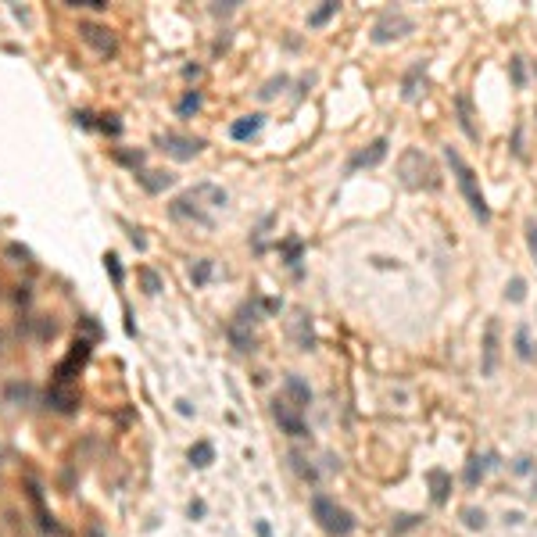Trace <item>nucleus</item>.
Instances as JSON below:
<instances>
[{"instance_id": "1", "label": "nucleus", "mask_w": 537, "mask_h": 537, "mask_svg": "<svg viewBox=\"0 0 537 537\" xmlns=\"http://www.w3.org/2000/svg\"><path fill=\"white\" fill-rule=\"evenodd\" d=\"M226 204H230V194L223 190V186H215V183H197V186L183 190V194L169 204V215L176 218V223H194V226L211 230V226H215V215L223 211Z\"/></svg>"}, {"instance_id": "2", "label": "nucleus", "mask_w": 537, "mask_h": 537, "mask_svg": "<svg viewBox=\"0 0 537 537\" xmlns=\"http://www.w3.org/2000/svg\"><path fill=\"white\" fill-rule=\"evenodd\" d=\"M398 179L405 190H437L440 186V172L430 162V154H423L419 147H408L398 158Z\"/></svg>"}, {"instance_id": "3", "label": "nucleus", "mask_w": 537, "mask_h": 537, "mask_svg": "<svg viewBox=\"0 0 537 537\" xmlns=\"http://www.w3.org/2000/svg\"><path fill=\"white\" fill-rule=\"evenodd\" d=\"M312 519L319 523L326 533H333V537H347V533H355V526H358L355 512H347L344 505H337L330 494H319V491L312 494Z\"/></svg>"}, {"instance_id": "4", "label": "nucleus", "mask_w": 537, "mask_h": 537, "mask_svg": "<svg viewBox=\"0 0 537 537\" xmlns=\"http://www.w3.org/2000/svg\"><path fill=\"white\" fill-rule=\"evenodd\" d=\"M445 158H448V165H452V172H455V179H459V190H462V197H466L469 211L477 215L480 223H487V218H491V208H487V201H484V194H480L477 172H473V169L462 162V154H459L455 147H445Z\"/></svg>"}, {"instance_id": "5", "label": "nucleus", "mask_w": 537, "mask_h": 537, "mask_svg": "<svg viewBox=\"0 0 537 537\" xmlns=\"http://www.w3.org/2000/svg\"><path fill=\"white\" fill-rule=\"evenodd\" d=\"M258 323V305L255 301H244L233 315V323H230V340L237 351H255V337H251V330H255Z\"/></svg>"}, {"instance_id": "6", "label": "nucleus", "mask_w": 537, "mask_h": 537, "mask_svg": "<svg viewBox=\"0 0 537 537\" xmlns=\"http://www.w3.org/2000/svg\"><path fill=\"white\" fill-rule=\"evenodd\" d=\"M158 144H162V151L169 158H176V162H190V158H197L204 151V140L201 137H183V133H162V137H158Z\"/></svg>"}, {"instance_id": "7", "label": "nucleus", "mask_w": 537, "mask_h": 537, "mask_svg": "<svg viewBox=\"0 0 537 537\" xmlns=\"http://www.w3.org/2000/svg\"><path fill=\"white\" fill-rule=\"evenodd\" d=\"M405 33H412V18H405L401 11H384L380 22L372 25V43H391L401 40Z\"/></svg>"}, {"instance_id": "8", "label": "nucleus", "mask_w": 537, "mask_h": 537, "mask_svg": "<svg viewBox=\"0 0 537 537\" xmlns=\"http://www.w3.org/2000/svg\"><path fill=\"white\" fill-rule=\"evenodd\" d=\"M272 416H276V423H279V430L287 433V437H308V426H305V419H301V408H294L287 398H276L272 401Z\"/></svg>"}, {"instance_id": "9", "label": "nucleus", "mask_w": 537, "mask_h": 537, "mask_svg": "<svg viewBox=\"0 0 537 537\" xmlns=\"http://www.w3.org/2000/svg\"><path fill=\"white\" fill-rule=\"evenodd\" d=\"M79 36L97 50L101 57H111L115 50H118V43H115V33L108 25H101V22H79Z\"/></svg>"}, {"instance_id": "10", "label": "nucleus", "mask_w": 537, "mask_h": 537, "mask_svg": "<svg viewBox=\"0 0 537 537\" xmlns=\"http://www.w3.org/2000/svg\"><path fill=\"white\" fill-rule=\"evenodd\" d=\"M498 351H501V330H498V319H491L484 326V351H480V372L484 376L498 372Z\"/></svg>"}, {"instance_id": "11", "label": "nucleus", "mask_w": 537, "mask_h": 537, "mask_svg": "<svg viewBox=\"0 0 537 537\" xmlns=\"http://www.w3.org/2000/svg\"><path fill=\"white\" fill-rule=\"evenodd\" d=\"M287 333H291V340H294V347H298V351H312V347H315V333H312V315H308L305 308H294V319L287 323Z\"/></svg>"}, {"instance_id": "12", "label": "nucleus", "mask_w": 537, "mask_h": 537, "mask_svg": "<svg viewBox=\"0 0 537 537\" xmlns=\"http://www.w3.org/2000/svg\"><path fill=\"white\" fill-rule=\"evenodd\" d=\"M387 137H380V140H372L365 151H358L351 162H347V172H355V169H372V165H380L384 158H387Z\"/></svg>"}, {"instance_id": "13", "label": "nucleus", "mask_w": 537, "mask_h": 537, "mask_svg": "<svg viewBox=\"0 0 537 537\" xmlns=\"http://www.w3.org/2000/svg\"><path fill=\"white\" fill-rule=\"evenodd\" d=\"M47 405L54 408V412H76V405H79V394L72 391V387H57V384H50V391H47Z\"/></svg>"}, {"instance_id": "14", "label": "nucleus", "mask_w": 537, "mask_h": 537, "mask_svg": "<svg viewBox=\"0 0 537 537\" xmlns=\"http://www.w3.org/2000/svg\"><path fill=\"white\" fill-rule=\"evenodd\" d=\"M426 484H430V498H433V505H445V501L452 498V473H445V469H430V473H426Z\"/></svg>"}, {"instance_id": "15", "label": "nucleus", "mask_w": 537, "mask_h": 537, "mask_svg": "<svg viewBox=\"0 0 537 537\" xmlns=\"http://www.w3.org/2000/svg\"><path fill=\"white\" fill-rule=\"evenodd\" d=\"M491 466H494V455H469V462H466V469H462L466 487H477V484L487 477Z\"/></svg>"}, {"instance_id": "16", "label": "nucleus", "mask_w": 537, "mask_h": 537, "mask_svg": "<svg viewBox=\"0 0 537 537\" xmlns=\"http://www.w3.org/2000/svg\"><path fill=\"white\" fill-rule=\"evenodd\" d=\"M283 394H287V401L294 408H301V412L312 405V391H308V384L301 380V376H287V380H283Z\"/></svg>"}, {"instance_id": "17", "label": "nucleus", "mask_w": 537, "mask_h": 537, "mask_svg": "<svg viewBox=\"0 0 537 537\" xmlns=\"http://www.w3.org/2000/svg\"><path fill=\"white\" fill-rule=\"evenodd\" d=\"M265 125V115H244V118H237L233 125H230V137L233 140H251V137H258V130Z\"/></svg>"}, {"instance_id": "18", "label": "nucleus", "mask_w": 537, "mask_h": 537, "mask_svg": "<svg viewBox=\"0 0 537 537\" xmlns=\"http://www.w3.org/2000/svg\"><path fill=\"white\" fill-rule=\"evenodd\" d=\"M423 76H426V61H416V65L405 72V79H401V97H405V101H416V97H419Z\"/></svg>"}, {"instance_id": "19", "label": "nucleus", "mask_w": 537, "mask_h": 537, "mask_svg": "<svg viewBox=\"0 0 537 537\" xmlns=\"http://www.w3.org/2000/svg\"><path fill=\"white\" fill-rule=\"evenodd\" d=\"M137 179H140V186L147 194H162V190H169L172 186V176L169 172H151V169H140L137 172Z\"/></svg>"}, {"instance_id": "20", "label": "nucleus", "mask_w": 537, "mask_h": 537, "mask_svg": "<svg viewBox=\"0 0 537 537\" xmlns=\"http://www.w3.org/2000/svg\"><path fill=\"white\" fill-rule=\"evenodd\" d=\"M186 459H190V466L194 469H208L211 462H215V448L208 445V440H197V445L186 452Z\"/></svg>"}, {"instance_id": "21", "label": "nucleus", "mask_w": 537, "mask_h": 537, "mask_svg": "<svg viewBox=\"0 0 537 537\" xmlns=\"http://www.w3.org/2000/svg\"><path fill=\"white\" fill-rule=\"evenodd\" d=\"M455 108H459V125L469 140H480L477 125H473V108H469V97H455Z\"/></svg>"}, {"instance_id": "22", "label": "nucleus", "mask_w": 537, "mask_h": 537, "mask_svg": "<svg viewBox=\"0 0 537 537\" xmlns=\"http://www.w3.org/2000/svg\"><path fill=\"white\" fill-rule=\"evenodd\" d=\"M201 101H204V97H201V90H186V93H183V101L176 104V115H179V118L197 115V111H201Z\"/></svg>"}, {"instance_id": "23", "label": "nucleus", "mask_w": 537, "mask_h": 537, "mask_svg": "<svg viewBox=\"0 0 537 537\" xmlns=\"http://www.w3.org/2000/svg\"><path fill=\"white\" fill-rule=\"evenodd\" d=\"M340 11V4H337V0H326V4L323 8H315L312 15H308V29H319V25H326L333 15Z\"/></svg>"}, {"instance_id": "24", "label": "nucleus", "mask_w": 537, "mask_h": 537, "mask_svg": "<svg viewBox=\"0 0 537 537\" xmlns=\"http://www.w3.org/2000/svg\"><path fill=\"white\" fill-rule=\"evenodd\" d=\"M516 355H519L523 362H530V358H533V344H530V326H519V330H516Z\"/></svg>"}, {"instance_id": "25", "label": "nucleus", "mask_w": 537, "mask_h": 537, "mask_svg": "<svg viewBox=\"0 0 537 537\" xmlns=\"http://www.w3.org/2000/svg\"><path fill=\"white\" fill-rule=\"evenodd\" d=\"M462 523H466L469 530H484V526H487V512H484V509H473V505H466V509H462Z\"/></svg>"}, {"instance_id": "26", "label": "nucleus", "mask_w": 537, "mask_h": 537, "mask_svg": "<svg viewBox=\"0 0 537 537\" xmlns=\"http://www.w3.org/2000/svg\"><path fill=\"white\" fill-rule=\"evenodd\" d=\"M211 272H215V262H211V258H201V262L190 269V279H194V287H204V283L211 279Z\"/></svg>"}, {"instance_id": "27", "label": "nucleus", "mask_w": 537, "mask_h": 537, "mask_svg": "<svg viewBox=\"0 0 537 537\" xmlns=\"http://www.w3.org/2000/svg\"><path fill=\"white\" fill-rule=\"evenodd\" d=\"M301 251H305V244H301L298 237L283 240V258H287V265H294V269H298V262H301Z\"/></svg>"}, {"instance_id": "28", "label": "nucleus", "mask_w": 537, "mask_h": 537, "mask_svg": "<svg viewBox=\"0 0 537 537\" xmlns=\"http://www.w3.org/2000/svg\"><path fill=\"white\" fill-rule=\"evenodd\" d=\"M291 466H294V473H298V477H301V480H312V484H315V480H319V473H315V466H305V459H301L298 452L291 455Z\"/></svg>"}, {"instance_id": "29", "label": "nucleus", "mask_w": 537, "mask_h": 537, "mask_svg": "<svg viewBox=\"0 0 537 537\" xmlns=\"http://www.w3.org/2000/svg\"><path fill=\"white\" fill-rule=\"evenodd\" d=\"M104 269L111 272V283H115V287H122L125 272H122V265H118V255H111V251H108V255H104Z\"/></svg>"}, {"instance_id": "30", "label": "nucleus", "mask_w": 537, "mask_h": 537, "mask_svg": "<svg viewBox=\"0 0 537 537\" xmlns=\"http://www.w3.org/2000/svg\"><path fill=\"white\" fill-rule=\"evenodd\" d=\"M140 279H144V291L154 298L158 291H162V279H158V272L154 269H140Z\"/></svg>"}, {"instance_id": "31", "label": "nucleus", "mask_w": 537, "mask_h": 537, "mask_svg": "<svg viewBox=\"0 0 537 537\" xmlns=\"http://www.w3.org/2000/svg\"><path fill=\"white\" fill-rule=\"evenodd\" d=\"M115 158H118L122 165H133V169L144 165V151H137V154H133V151H115Z\"/></svg>"}, {"instance_id": "32", "label": "nucleus", "mask_w": 537, "mask_h": 537, "mask_svg": "<svg viewBox=\"0 0 537 537\" xmlns=\"http://www.w3.org/2000/svg\"><path fill=\"white\" fill-rule=\"evenodd\" d=\"M283 86H287V79H283V76H279V79H269V83L258 90V97L269 101V97H276V90H283Z\"/></svg>"}, {"instance_id": "33", "label": "nucleus", "mask_w": 537, "mask_h": 537, "mask_svg": "<svg viewBox=\"0 0 537 537\" xmlns=\"http://www.w3.org/2000/svg\"><path fill=\"white\" fill-rule=\"evenodd\" d=\"M505 294H509V301H523L526 298V283L519 276H512V283H509V291H505Z\"/></svg>"}, {"instance_id": "34", "label": "nucleus", "mask_w": 537, "mask_h": 537, "mask_svg": "<svg viewBox=\"0 0 537 537\" xmlns=\"http://www.w3.org/2000/svg\"><path fill=\"white\" fill-rule=\"evenodd\" d=\"M509 69H512V83H516V86H523V83H526V69H523V57H512V61H509Z\"/></svg>"}, {"instance_id": "35", "label": "nucleus", "mask_w": 537, "mask_h": 537, "mask_svg": "<svg viewBox=\"0 0 537 537\" xmlns=\"http://www.w3.org/2000/svg\"><path fill=\"white\" fill-rule=\"evenodd\" d=\"M526 247H530V255L537 262V218H530V223H526Z\"/></svg>"}, {"instance_id": "36", "label": "nucleus", "mask_w": 537, "mask_h": 537, "mask_svg": "<svg viewBox=\"0 0 537 537\" xmlns=\"http://www.w3.org/2000/svg\"><path fill=\"white\" fill-rule=\"evenodd\" d=\"M412 526H419V516H398L394 533H401V530H412Z\"/></svg>"}, {"instance_id": "37", "label": "nucleus", "mask_w": 537, "mask_h": 537, "mask_svg": "<svg viewBox=\"0 0 537 537\" xmlns=\"http://www.w3.org/2000/svg\"><path fill=\"white\" fill-rule=\"evenodd\" d=\"M101 130H104V133H111V137H118V133H122V122H115V115H104Z\"/></svg>"}, {"instance_id": "38", "label": "nucleus", "mask_w": 537, "mask_h": 537, "mask_svg": "<svg viewBox=\"0 0 537 537\" xmlns=\"http://www.w3.org/2000/svg\"><path fill=\"white\" fill-rule=\"evenodd\" d=\"M186 512H190V519H201L204 516V501H190V509H186Z\"/></svg>"}, {"instance_id": "39", "label": "nucleus", "mask_w": 537, "mask_h": 537, "mask_svg": "<svg viewBox=\"0 0 537 537\" xmlns=\"http://www.w3.org/2000/svg\"><path fill=\"white\" fill-rule=\"evenodd\" d=\"M255 530H258V537H272V526H269L265 519H258V523H255Z\"/></svg>"}, {"instance_id": "40", "label": "nucleus", "mask_w": 537, "mask_h": 537, "mask_svg": "<svg viewBox=\"0 0 537 537\" xmlns=\"http://www.w3.org/2000/svg\"><path fill=\"white\" fill-rule=\"evenodd\" d=\"M90 537H104V533H101V530H97V526H93V530H90Z\"/></svg>"}]
</instances>
